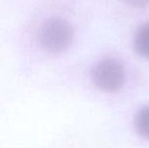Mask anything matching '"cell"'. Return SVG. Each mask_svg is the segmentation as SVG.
Returning a JSON list of instances; mask_svg holds the SVG:
<instances>
[{"instance_id": "cell-1", "label": "cell", "mask_w": 149, "mask_h": 148, "mask_svg": "<svg viewBox=\"0 0 149 148\" xmlns=\"http://www.w3.org/2000/svg\"><path fill=\"white\" fill-rule=\"evenodd\" d=\"M73 36V28L67 20L52 17L44 24L40 34V42L47 52L59 54L71 45Z\"/></svg>"}, {"instance_id": "cell-2", "label": "cell", "mask_w": 149, "mask_h": 148, "mask_svg": "<svg viewBox=\"0 0 149 148\" xmlns=\"http://www.w3.org/2000/svg\"><path fill=\"white\" fill-rule=\"evenodd\" d=\"M94 84L104 91H116L125 81V71L118 61L106 59L98 62L91 72Z\"/></svg>"}, {"instance_id": "cell-3", "label": "cell", "mask_w": 149, "mask_h": 148, "mask_svg": "<svg viewBox=\"0 0 149 148\" xmlns=\"http://www.w3.org/2000/svg\"><path fill=\"white\" fill-rule=\"evenodd\" d=\"M134 45L139 55L149 59V24H145L138 30Z\"/></svg>"}, {"instance_id": "cell-4", "label": "cell", "mask_w": 149, "mask_h": 148, "mask_svg": "<svg viewBox=\"0 0 149 148\" xmlns=\"http://www.w3.org/2000/svg\"><path fill=\"white\" fill-rule=\"evenodd\" d=\"M135 128L140 136L149 140V107L143 108L135 117Z\"/></svg>"}, {"instance_id": "cell-5", "label": "cell", "mask_w": 149, "mask_h": 148, "mask_svg": "<svg viewBox=\"0 0 149 148\" xmlns=\"http://www.w3.org/2000/svg\"><path fill=\"white\" fill-rule=\"evenodd\" d=\"M128 5L134 7H143L149 3V0H124Z\"/></svg>"}]
</instances>
